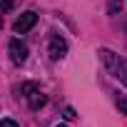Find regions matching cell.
Instances as JSON below:
<instances>
[{
    "label": "cell",
    "instance_id": "ba28073f",
    "mask_svg": "<svg viewBox=\"0 0 127 127\" xmlns=\"http://www.w3.org/2000/svg\"><path fill=\"white\" fill-rule=\"evenodd\" d=\"M0 127H20V125H18V122H13V120H8V117H5V120H3V122H0Z\"/></svg>",
    "mask_w": 127,
    "mask_h": 127
},
{
    "label": "cell",
    "instance_id": "8fae6325",
    "mask_svg": "<svg viewBox=\"0 0 127 127\" xmlns=\"http://www.w3.org/2000/svg\"><path fill=\"white\" fill-rule=\"evenodd\" d=\"M57 127H65V125H57Z\"/></svg>",
    "mask_w": 127,
    "mask_h": 127
},
{
    "label": "cell",
    "instance_id": "3957f363",
    "mask_svg": "<svg viewBox=\"0 0 127 127\" xmlns=\"http://www.w3.org/2000/svg\"><path fill=\"white\" fill-rule=\"evenodd\" d=\"M35 23H37V13L28 10V13H23V15L15 20V25H13V28H15V32H20V35H23V32L32 30V28H35Z\"/></svg>",
    "mask_w": 127,
    "mask_h": 127
},
{
    "label": "cell",
    "instance_id": "52a82bcc",
    "mask_svg": "<svg viewBox=\"0 0 127 127\" xmlns=\"http://www.w3.org/2000/svg\"><path fill=\"white\" fill-rule=\"evenodd\" d=\"M35 90H37V85H35V82H25V85H23V87H20V92H23V95H25V97H28V95H30V92H35Z\"/></svg>",
    "mask_w": 127,
    "mask_h": 127
},
{
    "label": "cell",
    "instance_id": "5b68a950",
    "mask_svg": "<svg viewBox=\"0 0 127 127\" xmlns=\"http://www.w3.org/2000/svg\"><path fill=\"white\" fill-rule=\"evenodd\" d=\"M28 102H30V110H40V107H45L47 97H45L40 90H35V92H30V95H28Z\"/></svg>",
    "mask_w": 127,
    "mask_h": 127
},
{
    "label": "cell",
    "instance_id": "7a4b0ae2",
    "mask_svg": "<svg viewBox=\"0 0 127 127\" xmlns=\"http://www.w3.org/2000/svg\"><path fill=\"white\" fill-rule=\"evenodd\" d=\"M47 52H50L52 60L65 57V52H67V40L62 37V35H57V32H52V35H50V47H47Z\"/></svg>",
    "mask_w": 127,
    "mask_h": 127
},
{
    "label": "cell",
    "instance_id": "6da1fadb",
    "mask_svg": "<svg viewBox=\"0 0 127 127\" xmlns=\"http://www.w3.org/2000/svg\"><path fill=\"white\" fill-rule=\"evenodd\" d=\"M100 57H102V62L107 65V70H112L115 77H117L122 85H127V60H122V57L115 55L112 50H100Z\"/></svg>",
    "mask_w": 127,
    "mask_h": 127
},
{
    "label": "cell",
    "instance_id": "8992f818",
    "mask_svg": "<svg viewBox=\"0 0 127 127\" xmlns=\"http://www.w3.org/2000/svg\"><path fill=\"white\" fill-rule=\"evenodd\" d=\"M115 105H117V110H120L122 115H127V97H125V95L117 92V95H115Z\"/></svg>",
    "mask_w": 127,
    "mask_h": 127
},
{
    "label": "cell",
    "instance_id": "30bf717a",
    "mask_svg": "<svg viewBox=\"0 0 127 127\" xmlns=\"http://www.w3.org/2000/svg\"><path fill=\"white\" fill-rule=\"evenodd\" d=\"M10 8H13V0H5L3 3V13H10Z\"/></svg>",
    "mask_w": 127,
    "mask_h": 127
},
{
    "label": "cell",
    "instance_id": "9c48e42d",
    "mask_svg": "<svg viewBox=\"0 0 127 127\" xmlns=\"http://www.w3.org/2000/svg\"><path fill=\"white\" fill-rule=\"evenodd\" d=\"M77 115H75V110L72 107H65V120H75Z\"/></svg>",
    "mask_w": 127,
    "mask_h": 127
},
{
    "label": "cell",
    "instance_id": "277c9868",
    "mask_svg": "<svg viewBox=\"0 0 127 127\" xmlns=\"http://www.w3.org/2000/svg\"><path fill=\"white\" fill-rule=\"evenodd\" d=\"M8 50H10V57H13L15 65H23V62L28 60V47H25V42H20L18 37H15V40H10Z\"/></svg>",
    "mask_w": 127,
    "mask_h": 127
}]
</instances>
